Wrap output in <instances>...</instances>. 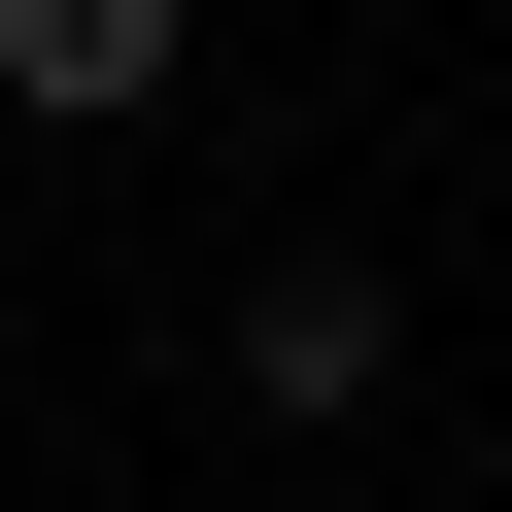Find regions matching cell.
<instances>
[{"label":"cell","instance_id":"1","mask_svg":"<svg viewBox=\"0 0 512 512\" xmlns=\"http://www.w3.org/2000/svg\"><path fill=\"white\" fill-rule=\"evenodd\" d=\"M205 376L274 410V444H376V376H410V274H376V239H274V274L205 308Z\"/></svg>","mask_w":512,"mask_h":512},{"label":"cell","instance_id":"2","mask_svg":"<svg viewBox=\"0 0 512 512\" xmlns=\"http://www.w3.org/2000/svg\"><path fill=\"white\" fill-rule=\"evenodd\" d=\"M205 103V0H0V137H171Z\"/></svg>","mask_w":512,"mask_h":512},{"label":"cell","instance_id":"3","mask_svg":"<svg viewBox=\"0 0 512 512\" xmlns=\"http://www.w3.org/2000/svg\"><path fill=\"white\" fill-rule=\"evenodd\" d=\"M478 376H512V274H478Z\"/></svg>","mask_w":512,"mask_h":512}]
</instances>
